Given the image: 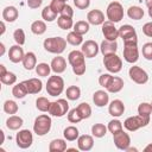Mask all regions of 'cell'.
I'll return each mask as SVG.
<instances>
[{"instance_id":"1","label":"cell","mask_w":152,"mask_h":152,"mask_svg":"<svg viewBox=\"0 0 152 152\" xmlns=\"http://www.w3.org/2000/svg\"><path fill=\"white\" fill-rule=\"evenodd\" d=\"M43 45L48 52L61 55L66 48V40L62 37H50L44 40Z\"/></svg>"},{"instance_id":"2","label":"cell","mask_w":152,"mask_h":152,"mask_svg":"<svg viewBox=\"0 0 152 152\" xmlns=\"http://www.w3.org/2000/svg\"><path fill=\"white\" fill-rule=\"evenodd\" d=\"M51 118L48 114H40L34 119L33 124V131L37 135H45L51 129Z\"/></svg>"},{"instance_id":"3","label":"cell","mask_w":152,"mask_h":152,"mask_svg":"<svg viewBox=\"0 0 152 152\" xmlns=\"http://www.w3.org/2000/svg\"><path fill=\"white\" fill-rule=\"evenodd\" d=\"M64 90V80L61 76L53 75L48 78L46 82V91L51 96H58Z\"/></svg>"},{"instance_id":"4","label":"cell","mask_w":152,"mask_h":152,"mask_svg":"<svg viewBox=\"0 0 152 152\" xmlns=\"http://www.w3.org/2000/svg\"><path fill=\"white\" fill-rule=\"evenodd\" d=\"M124 58L127 63H135L139 59L138 40L124 42Z\"/></svg>"},{"instance_id":"5","label":"cell","mask_w":152,"mask_h":152,"mask_svg":"<svg viewBox=\"0 0 152 152\" xmlns=\"http://www.w3.org/2000/svg\"><path fill=\"white\" fill-rule=\"evenodd\" d=\"M106 14H107V19L112 23H119L121 21V19L124 18V8L122 5L119 1H112L106 10Z\"/></svg>"},{"instance_id":"6","label":"cell","mask_w":152,"mask_h":152,"mask_svg":"<svg viewBox=\"0 0 152 152\" xmlns=\"http://www.w3.org/2000/svg\"><path fill=\"white\" fill-rule=\"evenodd\" d=\"M150 124V118H142L139 114L135 116H129L124 121V127L129 131V132H134L141 127H145Z\"/></svg>"},{"instance_id":"7","label":"cell","mask_w":152,"mask_h":152,"mask_svg":"<svg viewBox=\"0 0 152 152\" xmlns=\"http://www.w3.org/2000/svg\"><path fill=\"white\" fill-rule=\"evenodd\" d=\"M103 65L109 72L116 74L122 69V61L116 53H110L103 56Z\"/></svg>"},{"instance_id":"8","label":"cell","mask_w":152,"mask_h":152,"mask_svg":"<svg viewBox=\"0 0 152 152\" xmlns=\"http://www.w3.org/2000/svg\"><path fill=\"white\" fill-rule=\"evenodd\" d=\"M68 110H69V103L66 100L64 99H59L57 101H53L50 103V107H49V110L48 113L52 116H57V118H61V116H64L65 114H68Z\"/></svg>"},{"instance_id":"9","label":"cell","mask_w":152,"mask_h":152,"mask_svg":"<svg viewBox=\"0 0 152 152\" xmlns=\"http://www.w3.org/2000/svg\"><path fill=\"white\" fill-rule=\"evenodd\" d=\"M128 75H129V78L135 82L137 84H145L147 81H148V75L147 72L140 68V66H137V65H133L129 68L128 70Z\"/></svg>"},{"instance_id":"10","label":"cell","mask_w":152,"mask_h":152,"mask_svg":"<svg viewBox=\"0 0 152 152\" xmlns=\"http://www.w3.org/2000/svg\"><path fill=\"white\" fill-rule=\"evenodd\" d=\"M15 141L18 147L20 148H28L33 142V135L28 129H21L15 135Z\"/></svg>"},{"instance_id":"11","label":"cell","mask_w":152,"mask_h":152,"mask_svg":"<svg viewBox=\"0 0 152 152\" xmlns=\"http://www.w3.org/2000/svg\"><path fill=\"white\" fill-rule=\"evenodd\" d=\"M113 141H114V145L119 150L126 151L131 145V137L128 135V133L124 132V129H122V131L113 134Z\"/></svg>"},{"instance_id":"12","label":"cell","mask_w":152,"mask_h":152,"mask_svg":"<svg viewBox=\"0 0 152 152\" xmlns=\"http://www.w3.org/2000/svg\"><path fill=\"white\" fill-rule=\"evenodd\" d=\"M102 34L108 40H116V38L119 37V28L115 27L114 23L109 20L104 21L102 24Z\"/></svg>"},{"instance_id":"13","label":"cell","mask_w":152,"mask_h":152,"mask_svg":"<svg viewBox=\"0 0 152 152\" xmlns=\"http://www.w3.org/2000/svg\"><path fill=\"white\" fill-rule=\"evenodd\" d=\"M99 50H100V48H99L97 43L95 40H91V39L86 40L82 44V48H81V51L84 53L86 58H93V57H95L99 53Z\"/></svg>"},{"instance_id":"14","label":"cell","mask_w":152,"mask_h":152,"mask_svg":"<svg viewBox=\"0 0 152 152\" xmlns=\"http://www.w3.org/2000/svg\"><path fill=\"white\" fill-rule=\"evenodd\" d=\"M119 37L122 38L124 42H129V40H138V37H137V32H135V28L128 24L126 25H122L120 28H119Z\"/></svg>"},{"instance_id":"15","label":"cell","mask_w":152,"mask_h":152,"mask_svg":"<svg viewBox=\"0 0 152 152\" xmlns=\"http://www.w3.org/2000/svg\"><path fill=\"white\" fill-rule=\"evenodd\" d=\"M25 53H24V50L21 48V45L17 44V45H13L10 48V51H8V58L12 63H19V62H23V58H24Z\"/></svg>"},{"instance_id":"16","label":"cell","mask_w":152,"mask_h":152,"mask_svg":"<svg viewBox=\"0 0 152 152\" xmlns=\"http://www.w3.org/2000/svg\"><path fill=\"white\" fill-rule=\"evenodd\" d=\"M108 112L109 114L113 116V118H119L124 114L125 112V104L121 100L116 99V100H113L110 103H109V107H108Z\"/></svg>"},{"instance_id":"17","label":"cell","mask_w":152,"mask_h":152,"mask_svg":"<svg viewBox=\"0 0 152 152\" xmlns=\"http://www.w3.org/2000/svg\"><path fill=\"white\" fill-rule=\"evenodd\" d=\"M87 20L91 25H102L104 23V14L100 10H91L87 14Z\"/></svg>"},{"instance_id":"18","label":"cell","mask_w":152,"mask_h":152,"mask_svg":"<svg viewBox=\"0 0 152 152\" xmlns=\"http://www.w3.org/2000/svg\"><path fill=\"white\" fill-rule=\"evenodd\" d=\"M77 146L81 151H90L94 146V139L89 134H83L77 138Z\"/></svg>"},{"instance_id":"19","label":"cell","mask_w":152,"mask_h":152,"mask_svg":"<svg viewBox=\"0 0 152 152\" xmlns=\"http://www.w3.org/2000/svg\"><path fill=\"white\" fill-rule=\"evenodd\" d=\"M24 83H25V87H26L28 94H38L42 91L43 83L38 78H28V80L24 81Z\"/></svg>"},{"instance_id":"20","label":"cell","mask_w":152,"mask_h":152,"mask_svg":"<svg viewBox=\"0 0 152 152\" xmlns=\"http://www.w3.org/2000/svg\"><path fill=\"white\" fill-rule=\"evenodd\" d=\"M84 53L82 51H78V50H72L71 52H69L68 55V62L71 66H75V65H80V64H84Z\"/></svg>"},{"instance_id":"21","label":"cell","mask_w":152,"mask_h":152,"mask_svg":"<svg viewBox=\"0 0 152 152\" xmlns=\"http://www.w3.org/2000/svg\"><path fill=\"white\" fill-rule=\"evenodd\" d=\"M51 70L55 74H62L66 69V61L62 56H57L51 61Z\"/></svg>"},{"instance_id":"22","label":"cell","mask_w":152,"mask_h":152,"mask_svg":"<svg viewBox=\"0 0 152 152\" xmlns=\"http://www.w3.org/2000/svg\"><path fill=\"white\" fill-rule=\"evenodd\" d=\"M93 102L97 107H103L109 102V95L104 90H96L93 95Z\"/></svg>"},{"instance_id":"23","label":"cell","mask_w":152,"mask_h":152,"mask_svg":"<svg viewBox=\"0 0 152 152\" xmlns=\"http://www.w3.org/2000/svg\"><path fill=\"white\" fill-rule=\"evenodd\" d=\"M100 50H101L103 56L110 55V53H115L116 50H118V43H116V40L104 39V40H102V43L100 45Z\"/></svg>"},{"instance_id":"24","label":"cell","mask_w":152,"mask_h":152,"mask_svg":"<svg viewBox=\"0 0 152 152\" xmlns=\"http://www.w3.org/2000/svg\"><path fill=\"white\" fill-rule=\"evenodd\" d=\"M18 15H19V12L14 6H7L2 10V19L5 21L13 23V21L17 20Z\"/></svg>"},{"instance_id":"25","label":"cell","mask_w":152,"mask_h":152,"mask_svg":"<svg viewBox=\"0 0 152 152\" xmlns=\"http://www.w3.org/2000/svg\"><path fill=\"white\" fill-rule=\"evenodd\" d=\"M122 88H124V80L119 76H113L106 89L109 93H119Z\"/></svg>"},{"instance_id":"26","label":"cell","mask_w":152,"mask_h":152,"mask_svg":"<svg viewBox=\"0 0 152 152\" xmlns=\"http://www.w3.org/2000/svg\"><path fill=\"white\" fill-rule=\"evenodd\" d=\"M23 66L26 69V70H32V69H36L37 66V57L34 55V52H27L25 53L24 58H23Z\"/></svg>"},{"instance_id":"27","label":"cell","mask_w":152,"mask_h":152,"mask_svg":"<svg viewBox=\"0 0 152 152\" xmlns=\"http://www.w3.org/2000/svg\"><path fill=\"white\" fill-rule=\"evenodd\" d=\"M23 124H24V120H23L20 116H18V115H11V116L6 120V126H7V128L11 129V131H17V129H19V128L23 126Z\"/></svg>"},{"instance_id":"28","label":"cell","mask_w":152,"mask_h":152,"mask_svg":"<svg viewBox=\"0 0 152 152\" xmlns=\"http://www.w3.org/2000/svg\"><path fill=\"white\" fill-rule=\"evenodd\" d=\"M66 150V142L63 139H53L49 145L50 152H63Z\"/></svg>"},{"instance_id":"29","label":"cell","mask_w":152,"mask_h":152,"mask_svg":"<svg viewBox=\"0 0 152 152\" xmlns=\"http://www.w3.org/2000/svg\"><path fill=\"white\" fill-rule=\"evenodd\" d=\"M63 135H64L65 140L74 141V140H76L80 137V132H78V128L77 127H75V126H68L66 128H64Z\"/></svg>"},{"instance_id":"30","label":"cell","mask_w":152,"mask_h":152,"mask_svg":"<svg viewBox=\"0 0 152 152\" xmlns=\"http://www.w3.org/2000/svg\"><path fill=\"white\" fill-rule=\"evenodd\" d=\"M27 94H28V93H27V89H26V87H25L24 81L17 83V84L13 87V89H12V95H13L14 97H17V99H23V97H25Z\"/></svg>"},{"instance_id":"31","label":"cell","mask_w":152,"mask_h":152,"mask_svg":"<svg viewBox=\"0 0 152 152\" xmlns=\"http://www.w3.org/2000/svg\"><path fill=\"white\" fill-rule=\"evenodd\" d=\"M127 15L133 20H140L144 17V10L139 6H131L127 10Z\"/></svg>"},{"instance_id":"32","label":"cell","mask_w":152,"mask_h":152,"mask_svg":"<svg viewBox=\"0 0 152 152\" xmlns=\"http://www.w3.org/2000/svg\"><path fill=\"white\" fill-rule=\"evenodd\" d=\"M31 31L37 36H42L46 31V24L43 20H36L31 24Z\"/></svg>"},{"instance_id":"33","label":"cell","mask_w":152,"mask_h":152,"mask_svg":"<svg viewBox=\"0 0 152 152\" xmlns=\"http://www.w3.org/2000/svg\"><path fill=\"white\" fill-rule=\"evenodd\" d=\"M65 95H66V99L70 100V101H76L80 99L81 96V89L77 87V86H70L66 88V91H65Z\"/></svg>"},{"instance_id":"34","label":"cell","mask_w":152,"mask_h":152,"mask_svg":"<svg viewBox=\"0 0 152 152\" xmlns=\"http://www.w3.org/2000/svg\"><path fill=\"white\" fill-rule=\"evenodd\" d=\"M66 42H68L69 44L74 45V46H77V45L83 44V37H82V34H78V33H76L75 31H72V32H69V33H68V36H66Z\"/></svg>"},{"instance_id":"35","label":"cell","mask_w":152,"mask_h":152,"mask_svg":"<svg viewBox=\"0 0 152 152\" xmlns=\"http://www.w3.org/2000/svg\"><path fill=\"white\" fill-rule=\"evenodd\" d=\"M57 25L59 28L62 30H69L74 26V23H72V18H68V17H63V15H59L57 18Z\"/></svg>"},{"instance_id":"36","label":"cell","mask_w":152,"mask_h":152,"mask_svg":"<svg viewBox=\"0 0 152 152\" xmlns=\"http://www.w3.org/2000/svg\"><path fill=\"white\" fill-rule=\"evenodd\" d=\"M74 31L78 34H86L88 31H89V23L88 21H84V20H80V21H76L74 24Z\"/></svg>"},{"instance_id":"37","label":"cell","mask_w":152,"mask_h":152,"mask_svg":"<svg viewBox=\"0 0 152 152\" xmlns=\"http://www.w3.org/2000/svg\"><path fill=\"white\" fill-rule=\"evenodd\" d=\"M107 129H108V128H107L103 124H95V125H93V127H91V133H93V135H94L95 138H102V137L106 135Z\"/></svg>"},{"instance_id":"38","label":"cell","mask_w":152,"mask_h":152,"mask_svg":"<svg viewBox=\"0 0 152 152\" xmlns=\"http://www.w3.org/2000/svg\"><path fill=\"white\" fill-rule=\"evenodd\" d=\"M152 113V106L151 103H147V102H141L138 107V114L142 118H150Z\"/></svg>"},{"instance_id":"39","label":"cell","mask_w":152,"mask_h":152,"mask_svg":"<svg viewBox=\"0 0 152 152\" xmlns=\"http://www.w3.org/2000/svg\"><path fill=\"white\" fill-rule=\"evenodd\" d=\"M42 18H43L45 21L51 23V21H53V20L57 18V13L53 12V11L51 10L50 5H49V6H45V7L43 8V11H42Z\"/></svg>"},{"instance_id":"40","label":"cell","mask_w":152,"mask_h":152,"mask_svg":"<svg viewBox=\"0 0 152 152\" xmlns=\"http://www.w3.org/2000/svg\"><path fill=\"white\" fill-rule=\"evenodd\" d=\"M50 71H51V65H49L48 63H39L36 66V72L38 76L48 77L50 75Z\"/></svg>"},{"instance_id":"41","label":"cell","mask_w":152,"mask_h":152,"mask_svg":"<svg viewBox=\"0 0 152 152\" xmlns=\"http://www.w3.org/2000/svg\"><path fill=\"white\" fill-rule=\"evenodd\" d=\"M4 112L11 115H14L18 112V104L13 100H6L4 102Z\"/></svg>"},{"instance_id":"42","label":"cell","mask_w":152,"mask_h":152,"mask_svg":"<svg viewBox=\"0 0 152 152\" xmlns=\"http://www.w3.org/2000/svg\"><path fill=\"white\" fill-rule=\"evenodd\" d=\"M50 103L51 102L46 97H44V96H40V97H38L36 100V107L40 112H48L49 110V107H50Z\"/></svg>"},{"instance_id":"43","label":"cell","mask_w":152,"mask_h":152,"mask_svg":"<svg viewBox=\"0 0 152 152\" xmlns=\"http://www.w3.org/2000/svg\"><path fill=\"white\" fill-rule=\"evenodd\" d=\"M77 109H78V112H80L82 119H88V118H90V115H91V107H90L87 102L80 103V104L77 106Z\"/></svg>"},{"instance_id":"44","label":"cell","mask_w":152,"mask_h":152,"mask_svg":"<svg viewBox=\"0 0 152 152\" xmlns=\"http://www.w3.org/2000/svg\"><path fill=\"white\" fill-rule=\"evenodd\" d=\"M107 128H108V131H109L112 134H114V133H116V132L122 131V122H121L120 120H118V119H113V120H110V121L108 122Z\"/></svg>"},{"instance_id":"45","label":"cell","mask_w":152,"mask_h":152,"mask_svg":"<svg viewBox=\"0 0 152 152\" xmlns=\"http://www.w3.org/2000/svg\"><path fill=\"white\" fill-rule=\"evenodd\" d=\"M0 81H1V83L6 84V86H12V84L15 83L17 76H15V74H13L11 71H7L5 75L0 76Z\"/></svg>"},{"instance_id":"46","label":"cell","mask_w":152,"mask_h":152,"mask_svg":"<svg viewBox=\"0 0 152 152\" xmlns=\"http://www.w3.org/2000/svg\"><path fill=\"white\" fill-rule=\"evenodd\" d=\"M68 120L71 124H77L81 120H83L82 116H81V114H80V112H78V109H77V107L68 112Z\"/></svg>"},{"instance_id":"47","label":"cell","mask_w":152,"mask_h":152,"mask_svg":"<svg viewBox=\"0 0 152 152\" xmlns=\"http://www.w3.org/2000/svg\"><path fill=\"white\" fill-rule=\"evenodd\" d=\"M66 5V2L64 0H51V4H50V7L53 12H56L57 14L62 12V10L64 8V6Z\"/></svg>"},{"instance_id":"48","label":"cell","mask_w":152,"mask_h":152,"mask_svg":"<svg viewBox=\"0 0 152 152\" xmlns=\"http://www.w3.org/2000/svg\"><path fill=\"white\" fill-rule=\"evenodd\" d=\"M13 38H14L17 44L24 45L25 44V32H24V30L23 28H17L13 33Z\"/></svg>"},{"instance_id":"49","label":"cell","mask_w":152,"mask_h":152,"mask_svg":"<svg viewBox=\"0 0 152 152\" xmlns=\"http://www.w3.org/2000/svg\"><path fill=\"white\" fill-rule=\"evenodd\" d=\"M142 56L147 61H152V42L145 43L142 45Z\"/></svg>"},{"instance_id":"50","label":"cell","mask_w":152,"mask_h":152,"mask_svg":"<svg viewBox=\"0 0 152 152\" xmlns=\"http://www.w3.org/2000/svg\"><path fill=\"white\" fill-rule=\"evenodd\" d=\"M112 75L110 74H102L100 77H99V84L101 86V87H103V88H107V86H108V83H109V81L112 80Z\"/></svg>"},{"instance_id":"51","label":"cell","mask_w":152,"mask_h":152,"mask_svg":"<svg viewBox=\"0 0 152 152\" xmlns=\"http://www.w3.org/2000/svg\"><path fill=\"white\" fill-rule=\"evenodd\" d=\"M74 5L80 10H86L90 5V0H74Z\"/></svg>"},{"instance_id":"52","label":"cell","mask_w":152,"mask_h":152,"mask_svg":"<svg viewBox=\"0 0 152 152\" xmlns=\"http://www.w3.org/2000/svg\"><path fill=\"white\" fill-rule=\"evenodd\" d=\"M59 14H61V15H63V17L72 18V15H74V10L71 8V6H69V5H65V6H64V8L62 10V12H61Z\"/></svg>"},{"instance_id":"53","label":"cell","mask_w":152,"mask_h":152,"mask_svg":"<svg viewBox=\"0 0 152 152\" xmlns=\"http://www.w3.org/2000/svg\"><path fill=\"white\" fill-rule=\"evenodd\" d=\"M142 33H144L145 36L152 38V21L144 24V26H142Z\"/></svg>"},{"instance_id":"54","label":"cell","mask_w":152,"mask_h":152,"mask_svg":"<svg viewBox=\"0 0 152 152\" xmlns=\"http://www.w3.org/2000/svg\"><path fill=\"white\" fill-rule=\"evenodd\" d=\"M72 71H74L75 75H78V76L83 75V74L86 72V63H84V64H80V65L72 66Z\"/></svg>"},{"instance_id":"55","label":"cell","mask_w":152,"mask_h":152,"mask_svg":"<svg viewBox=\"0 0 152 152\" xmlns=\"http://www.w3.org/2000/svg\"><path fill=\"white\" fill-rule=\"evenodd\" d=\"M43 0H27V6L30 8H38L40 5H42Z\"/></svg>"},{"instance_id":"56","label":"cell","mask_w":152,"mask_h":152,"mask_svg":"<svg viewBox=\"0 0 152 152\" xmlns=\"http://www.w3.org/2000/svg\"><path fill=\"white\" fill-rule=\"evenodd\" d=\"M7 72V70H6V68H5V65L4 64H0V76H2V75H5Z\"/></svg>"},{"instance_id":"57","label":"cell","mask_w":152,"mask_h":152,"mask_svg":"<svg viewBox=\"0 0 152 152\" xmlns=\"http://www.w3.org/2000/svg\"><path fill=\"white\" fill-rule=\"evenodd\" d=\"M0 27H1V31H0V36H2V34L5 33V31H6V27H5V23H4V21H1V23H0Z\"/></svg>"},{"instance_id":"58","label":"cell","mask_w":152,"mask_h":152,"mask_svg":"<svg viewBox=\"0 0 152 152\" xmlns=\"http://www.w3.org/2000/svg\"><path fill=\"white\" fill-rule=\"evenodd\" d=\"M5 53V45L4 43H0V56H2Z\"/></svg>"},{"instance_id":"59","label":"cell","mask_w":152,"mask_h":152,"mask_svg":"<svg viewBox=\"0 0 152 152\" xmlns=\"http://www.w3.org/2000/svg\"><path fill=\"white\" fill-rule=\"evenodd\" d=\"M144 151H145V152H152V144H148V145L144 148Z\"/></svg>"},{"instance_id":"60","label":"cell","mask_w":152,"mask_h":152,"mask_svg":"<svg viewBox=\"0 0 152 152\" xmlns=\"http://www.w3.org/2000/svg\"><path fill=\"white\" fill-rule=\"evenodd\" d=\"M145 4H146V6L150 8V7H152V0H145Z\"/></svg>"},{"instance_id":"61","label":"cell","mask_w":152,"mask_h":152,"mask_svg":"<svg viewBox=\"0 0 152 152\" xmlns=\"http://www.w3.org/2000/svg\"><path fill=\"white\" fill-rule=\"evenodd\" d=\"M148 15L152 18V7H150V8H148Z\"/></svg>"},{"instance_id":"62","label":"cell","mask_w":152,"mask_h":152,"mask_svg":"<svg viewBox=\"0 0 152 152\" xmlns=\"http://www.w3.org/2000/svg\"><path fill=\"white\" fill-rule=\"evenodd\" d=\"M64 1H65V2H66V1H68V0H64Z\"/></svg>"},{"instance_id":"63","label":"cell","mask_w":152,"mask_h":152,"mask_svg":"<svg viewBox=\"0 0 152 152\" xmlns=\"http://www.w3.org/2000/svg\"><path fill=\"white\" fill-rule=\"evenodd\" d=\"M151 106H152V102H151Z\"/></svg>"}]
</instances>
